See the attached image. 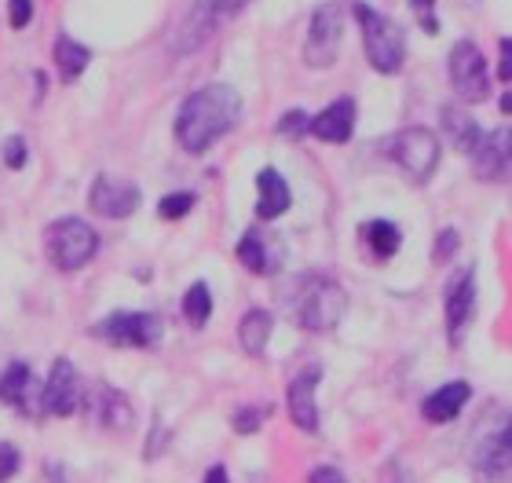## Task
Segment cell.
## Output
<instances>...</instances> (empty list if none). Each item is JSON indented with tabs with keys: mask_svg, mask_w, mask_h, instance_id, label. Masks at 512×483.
I'll return each instance as SVG.
<instances>
[{
	"mask_svg": "<svg viewBox=\"0 0 512 483\" xmlns=\"http://www.w3.org/2000/svg\"><path fill=\"white\" fill-rule=\"evenodd\" d=\"M267 414H271V407H246V410H238L235 418H231V429H235L238 436H253V432L264 429Z\"/></svg>",
	"mask_w": 512,
	"mask_h": 483,
	"instance_id": "28",
	"label": "cell"
},
{
	"mask_svg": "<svg viewBox=\"0 0 512 483\" xmlns=\"http://www.w3.org/2000/svg\"><path fill=\"white\" fill-rule=\"evenodd\" d=\"M278 136H282V140L308 136V114H304V110H286V114L278 118Z\"/></svg>",
	"mask_w": 512,
	"mask_h": 483,
	"instance_id": "29",
	"label": "cell"
},
{
	"mask_svg": "<svg viewBox=\"0 0 512 483\" xmlns=\"http://www.w3.org/2000/svg\"><path fill=\"white\" fill-rule=\"evenodd\" d=\"M469 396H472L469 381H450V385H443L439 392H432V396L421 403V418H425L428 425H450V421L461 414V407L469 403Z\"/></svg>",
	"mask_w": 512,
	"mask_h": 483,
	"instance_id": "18",
	"label": "cell"
},
{
	"mask_svg": "<svg viewBox=\"0 0 512 483\" xmlns=\"http://www.w3.org/2000/svg\"><path fill=\"white\" fill-rule=\"evenodd\" d=\"M308 483H348V476L341 469H333V465H315L308 473Z\"/></svg>",
	"mask_w": 512,
	"mask_h": 483,
	"instance_id": "34",
	"label": "cell"
},
{
	"mask_svg": "<svg viewBox=\"0 0 512 483\" xmlns=\"http://www.w3.org/2000/svg\"><path fill=\"white\" fill-rule=\"evenodd\" d=\"M410 8H417V15H432L436 0H410Z\"/></svg>",
	"mask_w": 512,
	"mask_h": 483,
	"instance_id": "37",
	"label": "cell"
},
{
	"mask_svg": "<svg viewBox=\"0 0 512 483\" xmlns=\"http://www.w3.org/2000/svg\"><path fill=\"white\" fill-rule=\"evenodd\" d=\"M202 483H231V480H227V469H224V465H213V469L205 473Z\"/></svg>",
	"mask_w": 512,
	"mask_h": 483,
	"instance_id": "36",
	"label": "cell"
},
{
	"mask_svg": "<svg viewBox=\"0 0 512 483\" xmlns=\"http://www.w3.org/2000/svg\"><path fill=\"white\" fill-rule=\"evenodd\" d=\"M319 377H322L319 366H308V370L300 377H293L286 388L289 418L304 432H319V407H315V385H319Z\"/></svg>",
	"mask_w": 512,
	"mask_h": 483,
	"instance_id": "14",
	"label": "cell"
},
{
	"mask_svg": "<svg viewBox=\"0 0 512 483\" xmlns=\"http://www.w3.org/2000/svg\"><path fill=\"white\" fill-rule=\"evenodd\" d=\"M92 333L114 348H154L161 341V319L150 312H114Z\"/></svg>",
	"mask_w": 512,
	"mask_h": 483,
	"instance_id": "6",
	"label": "cell"
},
{
	"mask_svg": "<svg viewBox=\"0 0 512 483\" xmlns=\"http://www.w3.org/2000/svg\"><path fill=\"white\" fill-rule=\"evenodd\" d=\"M271 330H275V315L267 312V308H253V312H246L242 326H238V341H242V348L249 355H264Z\"/></svg>",
	"mask_w": 512,
	"mask_h": 483,
	"instance_id": "21",
	"label": "cell"
},
{
	"mask_svg": "<svg viewBox=\"0 0 512 483\" xmlns=\"http://www.w3.org/2000/svg\"><path fill=\"white\" fill-rule=\"evenodd\" d=\"M443 132L450 136V143L458 147L461 154H472L476 151V143L483 140V129L476 125V118H469L461 107H443Z\"/></svg>",
	"mask_w": 512,
	"mask_h": 483,
	"instance_id": "20",
	"label": "cell"
},
{
	"mask_svg": "<svg viewBox=\"0 0 512 483\" xmlns=\"http://www.w3.org/2000/svg\"><path fill=\"white\" fill-rule=\"evenodd\" d=\"M341 8L337 4H322L315 15H311L308 26V41H304V63L311 70H330L337 63V52H341Z\"/></svg>",
	"mask_w": 512,
	"mask_h": 483,
	"instance_id": "9",
	"label": "cell"
},
{
	"mask_svg": "<svg viewBox=\"0 0 512 483\" xmlns=\"http://www.w3.org/2000/svg\"><path fill=\"white\" fill-rule=\"evenodd\" d=\"M249 0H194V8L187 11V19L180 22V30L172 33V48L176 52H194L202 41H209L227 19H235L246 11Z\"/></svg>",
	"mask_w": 512,
	"mask_h": 483,
	"instance_id": "5",
	"label": "cell"
},
{
	"mask_svg": "<svg viewBox=\"0 0 512 483\" xmlns=\"http://www.w3.org/2000/svg\"><path fill=\"white\" fill-rule=\"evenodd\" d=\"M458 253V231L454 227H447V231H439L436 235V249H432V260L436 264H447L450 257Z\"/></svg>",
	"mask_w": 512,
	"mask_h": 483,
	"instance_id": "30",
	"label": "cell"
},
{
	"mask_svg": "<svg viewBox=\"0 0 512 483\" xmlns=\"http://www.w3.org/2000/svg\"><path fill=\"white\" fill-rule=\"evenodd\" d=\"M0 403L15 407L19 414H26V418H37V414H44L41 385H37L33 370L22 363V359H15V363L0 374Z\"/></svg>",
	"mask_w": 512,
	"mask_h": 483,
	"instance_id": "11",
	"label": "cell"
},
{
	"mask_svg": "<svg viewBox=\"0 0 512 483\" xmlns=\"http://www.w3.org/2000/svg\"><path fill=\"white\" fill-rule=\"evenodd\" d=\"M308 132L315 140L322 143H348L355 132V99L352 96H341L337 103L308 118Z\"/></svg>",
	"mask_w": 512,
	"mask_h": 483,
	"instance_id": "15",
	"label": "cell"
},
{
	"mask_svg": "<svg viewBox=\"0 0 512 483\" xmlns=\"http://www.w3.org/2000/svg\"><path fill=\"white\" fill-rule=\"evenodd\" d=\"M85 399V385H81V374L70 359H55L52 374L41 385V407L44 414L52 418H70Z\"/></svg>",
	"mask_w": 512,
	"mask_h": 483,
	"instance_id": "10",
	"label": "cell"
},
{
	"mask_svg": "<svg viewBox=\"0 0 512 483\" xmlns=\"http://www.w3.org/2000/svg\"><path fill=\"white\" fill-rule=\"evenodd\" d=\"M81 407L92 410L107 429H118V432L132 429V407H128V399L121 396V392H114L110 385L88 388L85 399H81Z\"/></svg>",
	"mask_w": 512,
	"mask_h": 483,
	"instance_id": "17",
	"label": "cell"
},
{
	"mask_svg": "<svg viewBox=\"0 0 512 483\" xmlns=\"http://www.w3.org/2000/svg\"><path fill=\"white\" fill-rule=\"evenodd\" d=\"M194 202H198V194H191V191L165 194L158 202V213H161V220H183V216L194 209Z\"/></svg>",
	"mask_w": 512,
	"mask_h": 483,
	"instance_id": "27",
	"label": "cell"
},
{
	"mask_svg": "<svg viewBox=\"0 0 512 483\" xmlns=\"http://www.w3.org/2000/svg\"><path fill=\"white\" fill-rule=\"evenodd\" d=\"M183 319L191 322V326H205V322L213 319V290L205 286V282H194L187 297H183Z\"/></svg>",
	"mask_w": 512,
	"mask_h": 483,
	"instance_id": "25",
	"label": "cell"
},
{
	"mask_svg": "<svg viewBox=\"0 0 512 483\" xmlns=\"http://www.w3.org/2000/svg\"><path fill=\"white\" fill-rule=\"evenodd\" d=\"M238 260L246 264L253 275H267L271 271V257H267V238H260V235H253L249 231L242 242H238Z\"/></svg>",
	"mask_w": 512,
	"mask_h": 483,
	"instance_id": "26",
	"label": "cell"
},
{
	"mask_svg": "<svg viewBox=\"0 0 512 483\" xmlns=\"http://www.w3.org/2000/svg\"><path fill=\"white\" fill-rule=\"evenodd\" d=\"M88 205H92V213L107 216V220H128L139 209V187L128 180L99 176L88 191Z\"/></svg>",
	"mask_w": 512,
	"mask_h": 483,
	"instance_id": "12",
	"label": "cell"
},
{
	"mask_svg": "<svg viewBox=\"0 0 512 483\" xmlns=\"http://www.w3.org/2000/svg\"><path fill=\"white\" fill-rule=\"evenodd\" d=\"M498 77H502V81H509V77H512V41H509V37H502V59H498Z\"/></svg>",
	"mask_w": 512,
	"mask_h": 483,
	"instance_id": "35",
	"label": "cell"
},
{
	"mask_svg": "<svg viewBox=\"0 0 512 483\" xmlns=\"http://www.w3.org/2000/svg\"><path fill=\"white\" fill-rule=\"evenodd\" d=\"M242 121V96L231 85H205L183 99L176 114V140L187 154H205Z\"/></svg>",
	"mask_w": 512,
	"mask_h": 483,
	"instance_id": "1",
	"label": "cell"
},
{
	"mask_svg": "<svg viewBox=\"0 0 512 483\" xmlns=\"http://www.w3.org/2000/svg\"><path fill=\"white\" fill-rule=\"evenodd\" d=\"M363 238L377 260L395 257V253H399V242H403V235H399V227H395L392 220H370V224L363 227Z\"/></svg>",
	"mask_w": 512,
	"mask_h": 483,
	"instance_id": "24",
	"label": "cell"
},
{
	"mask_svg": "<svg viewBox=\"0 0 512 483\" xmlns=\"http://www.w3.org/2000/svg\"><path fill=\"white\" fill-rule=\"evenodd\" d=\"M33 19V0H8V22L11 30H26Z\"/></svg>",
	"mask_w": 512,
	"mask_h": 483,
	"instance_id": "32",
	"label": "cell"
},
{
	"mask_svg": "<svg viewBox=\"0 0 512 483\" xmlns=\"http://www.w3.org/2000/svg\"><path fill=\"white\" fill-rule=\"evenodd\" d=\"M355 19L363 26V48L366 59L377 74H399L406 59V33L403 26L381 11H374L370 4H355Z\"/></svg>",
	"mask_w": 512,
	"mask_h": 483,
	"instance_id": "4",
	"label": "cell"
},
{
	"mask_svg": "<svg viewBox=\"0 0 512 483\" xmlns=\"http://www.w3.org/2000/svg\"><path fill=\"white\" fill-rule=\"evenodd\" d=\"M450 85L465 103H483L491 92V77H487V59H483L480 44L458 41L450 52Z\"/></svg>",
	"mask_w": 512,
	"mask_h": 483,
	"instance_id": "8",
	"label": "cell"
},
{
	"mask_svg": "<svg viewBox=\"0 0 512 483\" xmlns=\"http://www.w3.org/2000/svg\"><path fill=\"white\" fill-rule=\"evenodd\" d=\"M4 165H8V169H22V165H26V140H22V136H11V140H4Z\"/></svg>",
	"mask_w": 512,
	"mask_h": 483,
	"instance_id": "33",
	"label": "cell"
},
{
	"mask_svg": "<svg viewBox=\"0 0 512 483\" xmlns=\"http://www.w3.org/2000/svg\"><path fill=\"white\" fill-rule=\"evenodd\" d=\"M443 308H447V330H450V341L458 344L461 341V330L469 326L472 312H476V275L469 271H458L454 279L447 282V290H443Z\"/></svg>",
	"mask_w": 512,
	"mask_h": 483,
	"instance_id": "13",
	"label": "cell"
},
{
	"mask_svg": "<svg viewBox=\"0 0 512 483\" xmlns=\"http://www.w3.org/2000/svg\"><path fill=\"white\" fill-rule=\"evenodd\" d=\"M476 469H480L483 476L509 473V425H502V432H494L491 440L476 451Z\"/></svg>",
	"mask_w": 512,
	"mask_h": 483,
	"instance_id": "23",
	"label": "cell"
},
{
	"mask_svg": "<svg viewBox=\"0 0 512 483\" xmlns=\"http://www.w3.org/2000/svg\"><path fill=\"white\" fill-rule=\"evenodd\" d=\"M289 202H293V194H289V183L282 180V172L260 169V176H256V216L275 220V216L286 213Z\"/></svg>",
	"mask_w": 512,
	"mask_h": 483,
	"instance_id": "19",
	"label": "cell"
},
{
	"mask_svg": "<svg viewBox=\"0 0 512 483\" xmlns=\"http://www.w3.org/2000/svg\"><path fill=\"white\" fill-rule=\"evenodd\" d=\"M388 151L414 183H425L439 165V140L428 129H403L388 143Z\"/></svg>",
	"mask_w": 512,
	"mask_h": 483,
	"instance_id": "7",
	"label": "cell"
},
{
	"mask_svg": "<svg viewBox=\"0 0 512 483\" xmlns=\"http://www.w3.org/2000/svg\"><path fill=\"white\" fill-rule=\"evenodd\" d=\"M52 55H55V70H59V77H63L66 85L77 81L88 70V63H92V52H88L85 44H77L74 37H59Z\"/></svg>",
	"mask_w": 512,
	"mask_h": 483,
	"instance_id": "22",
	"label": "cell"
},
{
	"mask_svg": "<svg viewBox=\"0 0 512 483\" xmlns=\"http://www.w3.org/2000/svg\"><path fill=\"white\" fill-rule=\"evenodd\" d=\"M469 158H472L476 180H483V183L502 180L505 169H509V129H498V132H491V136H483Z\"/></svg>",
	"mask_w": 512,
	"mask_h": 483,
	"instance_id": "16",
	"label": "cell"
},
{
	"mask_svg": "<svg viewBox=\"0 0 512 483\" xmlns=\"http://www.w3.org/2000/svg\"><path fill=\"white\" fill-rule=\"evenodd\" d=\"M289 312L308 333H330L344 319V312H348V293L333 279L311 275V279L300 282V293L297 301L289 304Z\"/></svg>",
	"mask_w": 512,
	"mask_h": 483,
	"instance_id": "2",
	"label": "cell"
},
{
	"mask_svg": "<svg viewBox=\"0 0 512 483\" xmlns=\"http://www.w3.org/2000/svg\"><path fill=\"white\" fill-rule=\"evenodd\" d=\"M99 253V235L88 220L66 216L44 227V257L55 271H81Z\"/></svg>",
	"mask_w": 512,
	"mask_h": 483,
	"instance_id": "3",
	"label": "cell"
},
{
	"mask_svg": "<svg viewBox=\"0 0 512 483\" xmlns=\"http://www.w3.org/2000/svg\"><path fill=\"white\" fill-rule=\"evenodd\" d=\"M19 469H22V454L11 443H0V483H8Z\"/></svg>",
	"mask_w": 512,
	"mask_h": 483,
	"instance_id": "31",
	"label": "cell"
}]
</instances>
